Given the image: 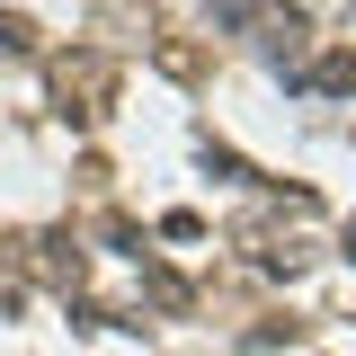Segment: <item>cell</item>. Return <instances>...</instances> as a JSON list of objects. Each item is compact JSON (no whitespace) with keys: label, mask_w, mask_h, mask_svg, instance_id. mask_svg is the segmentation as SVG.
<instances>
[{"label":"cell","mask_w":356,"mask_h":356,"mask_svg":"<svg viewBox=\"0 0 356 356\" xmlns=\"http://www.w3.org/2000/svg\"><path fill=\"white\" fill-rule=\"evenodd\" d=\"M54 89H63V116H107V98H116V63L107 54H63L54 63Z\"/></svg>","instance_id":"obj_1"},{"label":"cell","mask_w":356,"mask_h":356,"mask_svg":"<svg viewBox=\"0 0 356 356\" xmlns=\"http://www.w3.org/2000/svg\"><path fill=\"white\" fill-rule=\"evenodd\" d=\"M303 89H321V98H348V89H356V54H321V63L303 72Z\"/></svg>","instance_id":"obj_2"},{"label":"cell","mask_w":356,"mask_h":356,"mask_svg":"<svg viewBox=\"0 0 356 356\" xmlns=\"http://www.w3.org/2000/svg\"><path fill=\"white\" fill-rule=\"evenodd\" d=\"M0 54H36V18H0Z\"/></svg>","instance_id":"obj_3"},{"label":"cell","mask_w":356,"mask_h":356,"mask_svg":"<svg viewBox=\"0 0 356 356\" xmlns=\"http://www.w3.org/2000/svg\"><path fill=\"white\" fill-rule=\"evenodd\" d=\"M348 259H356V214H348Z\"/></svg>","instance_id":"obj_4"}]
</instances>
